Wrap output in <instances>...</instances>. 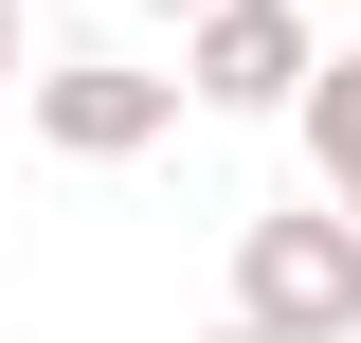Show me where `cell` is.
I'll list each match as a JSON object with an SVG mask.
<instances>
[{"label":"cell","mask_w":361,"mask_h":343,"mask_svg":"<svg viewBox=\"0 0 361 343\" xmlns=\"http://www.w3.org/2000/svg\"><path fill=\"white\" fill-rule=\"evenodd\" d=\"M343 217H361V199H343Z\"/></svg>","instance_id":"cell-8"},{"label":"cell","mask_w":361,"mask_h":343,"mask_svg":"<svg viewBox=\"0 0 361 343\" xmlns=\"http://www.w3.org/2000/svg\"><path fill=\"white\" fill-rule=\"evenodd\" d=\"M199 343H253V325H235V307H217V325H199Z\"/></svg>","instance_id":"cell-7"},{"label":"cell","mask_w":361,"mask_h":343,"mask_svg":"<svg viewBox=\"0 0 361 343\" xmlns=\"http://www.w3.org/2000/svg\"><path fill=\"white\" fill-rule=\"evenodd\" d=\"M235 325L253 343H361V217L325 199H271V217H235Z\"/></svg>","instance_id":"cell-1"},{"label":"cell","mask_w":361,"mask_h":343,"mask_svg":"<svg viewBox=\"0 0 361 343\" xmlns=\"http://www.w3.org/2000/svg\"><path fill=\"white\" fill-rule=\"evenodd\" d=\"M180 127V73H127V54H37V145L54 163H145Z\"/></svg>","instance_id":"cell-3"},{"label":"cell","mask_w":361,"mask_h":343,"mask_svg":"<svg viewBox=\"0 0 361 343\" xmlns=\"http://www.w3.org/2000/svg\"><path fill=\"white\" fill-rule=\"evenodd\" d=\"M0 90H37V18H18V0H0Z\"/></svg>","instance_id":"cell-5"},{"label":"cell","mask_w":361,"mask_h":343,"mask_svg":"<svg viewBox=\"0 0 361 343\" xmlns=\"http://www.w3.org/2000/svg\"><path fill=\"white\" fill-rule=\"evenodd\" d=\"M307 73H325L307 0H217V18L180 37V109H217V127H289V109H307Z\"/></svg>","instance_id":"cell-2"},{"label":"cell","mask_w":361,"mask_h":343,"mask_svg":"<svg viewBox=\"0 0 361 343\" xmlns=\"http://www.w3.org/2000/svg\"><path fill=\"white\" fill-rule=\"evenodd\" d=\"M127 18H180V37H199V18H217V0H127Z\"/></svg>","instance_id":"cell-6"},{"label":"cell","mask_w":361,"mask_h":343,"mask_svg":"<svg viewBox=\"0 0 361 343\" xmlns=\"http://www.w3.org/2000/svg\"><path fill=\"white\" fill-rule=\"evenodd\" d=\"M289 127H307V163H325V199H361V37L325 54V73H307V109H289Z\"/></svg>","instance_id":"cell-4"}]
</instances>
